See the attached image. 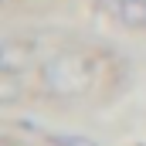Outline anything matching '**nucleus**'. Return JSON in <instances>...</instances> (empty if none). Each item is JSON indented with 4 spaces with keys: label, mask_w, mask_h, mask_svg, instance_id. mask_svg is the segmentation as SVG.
Wrapping results in <instances>:
<instances>
[{
    "label": "nucleus",
    "mask_w": 146,
    "mask_h": 146,
    "mask_svg": "<svg viewBox=\"0 0 146 146\" xmlns=\"http://www.w3.org/2000/svg\"><path fill=\"white\" fill-rule=\"evenodd\" d=\"M92 85V61L82 51H58L41 65V88L58 99H75Z\"/></svg>",
    "instance_id": "1"
},
{
    "label": "nucleus",
    "mask_w": 146,
    "mask_h": 146,
    "mask_svg": "<svg viewBox=\"0 0 146 146\" xmlns=\"http://www.w3.org/2000/svg\"><path fill=\"white\" fill-rule=\"evenodd\" d=\"M115 17L126 27H146V0H115Z\"/></svg>",
    "instance_id": "2"
},
{
    "label": "nucleus",
    "mask_w": 146,
    "mask_h": 146,
    "mask_svg": "<svg viewBox=\"0 0 146 146\" xmlns=\"http://www.w3.org/2000/svg\"><path fill=\"white\" fill-rule=\"evenodd\" d=\"M51 143L54 146H99V143H92V139H85V136H51Z\"/></svg>",
    "instance_id": "3"
}]
</instances>
